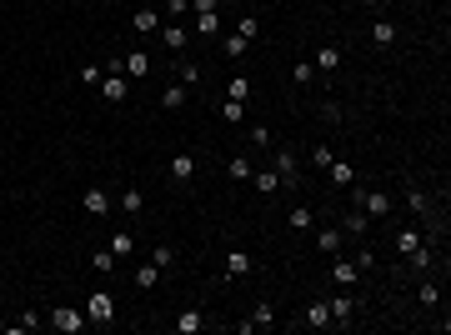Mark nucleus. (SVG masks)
<instances>
[{
  "instance_id": "obj_11",
  "label": "nucleus",
  "mask_w": 451,
  "mask_h": 335,
  "mask_svg": "<svg viewBox=\"0 0 451 335\" xmlns=\"http://www.w3.org/2000/svg\"><path fill=\"white\" fill-rule=\"evenodd\" d=\"M105 250L116 255V260H131V255H136V236H131V231H116V236H105Z\"/></svg>"
},
{
  "instance_id": "obj_48",
  "label": "nucleus",
  "mask_w": 451,
  "mask_h": 335,
  "mask_svg": "<svg viewBox=\"0 0 451 335\" xmlns=\"http://www.w3.org/2000/svg\"><path fill=\"white\" fill-rule=\"evenodd\" d=\"M361 6H381V0H361Z\"/></svg>"
},
{
  "instance_id": "obj_23",
  "label": "nucleus",
  "mask_w": 451,
  "mask_h": 335,
  "mask_svg": "<svg viewBox=\"0 0 451 335\" xmlns=\"http://www.w3.org/2000/svg\"><path fill=\"white\" fill-rule=\"evenodd\" d=\"M121 66H126V80H141V75L151 71V55H146V50H131Z\"/></svg>"
},
{
  "instance_id": "obj_3",
  "label": "nucleus",
  "mask_w": 451,
  "mask_h": 335,
  "mask_svg": "<svg viewBox=\"0 0 451 335\" xmlns=\"http://www.w3.org/2000/svg\"><path fill=\"white\" fill-rule=\"evenodd\" d=\"M356 205H361L371 220H386L391 210H397V200H391L386 190H356Z\"/></svg>"
},
{
  "instance_id": "obj_6",
  "label": "nucleus",
  "mask_w": 451,
  "mask_h": 335,
  "mask_svg": "<svg viewBox=\"0 0 451 335\" xmlns=\"http://www.w3.org/2000/svg\"><path fill=\"white\" fill-rule=\"evenodd\" d=\"M341 61H346V55H341V45H321L316 50V75H336V71H341Z\"/></svg>"
},
{
  "instance_id": "obj_30",
  "label": "nucleus",
  "mask_w": 451,
  "mask_h": 335,
  "mask_svg": "<svg viewBox=\"0 0 451 335\" xmlns=\"http://www.w3.org/2000/svg\"><path fill=\"white\" fill-rule=\"evenodd\" d=\"M156 281H160V265H151V260H146V265H141V270L131 275V286H136V291H151Z\"/></svg>"
},
{
  "instance_id": "obj_21",
  "label": "nucleus",
  "mask_w": 451,
  "mask_h": 335,
  "mask_svg": "<svg viewBox=\"0 0 451 335\" xmlns=\"http://www.w3.org/2000/svg\"><path fill=\"white\" fill-rule=\"evenodd\" d=\"M191 176H196V155H186V150H181V155H171V181H176V185H186Z\"/></svg>"
},
{
  "instance_id": "obj_5",
  "label": "nucleus",
  "mask_w": 451,
  "mask_h": 335,
  "mask_svg": "<svg viewBox=\"0 0 451 335\" xmlns=\"http://www.w3.org/2000/svg\"><path fill=\"white\" fill-rule=\"evenodd\" d=\"M331 281L341 286V291H351V286L361 281V270H356V260H351V255H331Z\"/></svg>"
},
{
  "instance_id": "obj_35",
  "label": "nucleus",
  "mask_w": 451,
  "mask_h": 335,
  "mask_svg": "<svg viewBox=\"0 0 451 335\" xmlns=\"http://www.w3.org/2000/svg\"><path fill=\"white\" fill-rule=\"evenodd\" d=\"M416 300H421L426 310H436V305H441V286H436V281H421V291H416Z\"/></svg>"
},
{
  "instance_id": "obj_40",
  "label": "nucleus",
  "mask_w": 451,
  "mask_h": 335,
  "mask_svg": "<svg viewBox=\"0 0 451 335\" xmlns=\"http://www.w3.org/2000/svg\"><path fill=\"white\" fill-rule=\"evenodd\" d=\"M221 50H226V55H231V61H236V55H246V40H241V35L231 30V35H226V40H221Z\"/></svg>"
},
{
  "instance_id": "obj_14",
  "label": "nucleus",
  "mask_w": 451,
  "mask_h": 335,
  "mask_svg": "<svg viewBox=\"0 0 451 335\" xmlns=\"http://www.w3.org/2000/svg\"><path fill=\"white\" fill-rule=\"evenodd\" d=\"M331 305V325H351V315H356V300L341 291V296H336V300H326Z\"/></svg>"
},
{
  "instance_id": "obj_20",
  "label": "nucleus",
  "mask_w": 451,
  "mask_h": 335,
  "mask_svg": "<svg viewBox=\"0 0 451 335\" xmlns=\"http://www.w3.org/2000/svg\"><path fill=\"white\" fill-rule=\"evenodd\" d=\"M186 100H191V85H181V80H171V85L160 90V105H165V110H181Z\"/></svg>"
},
{
  "instance_id": "obj_1",
  "label": "nucleus",
  "mask_w": 451,
  "mask_h": 335,
  "mask_svg": "<svg viewBox=\"0 0 451 335\" xmlns=\"http://www.w3.org/2000/svg\"><path fill=\"white\" fill-rule=\"evenodd\" d=\"M271 171H276L281 190H296V181H301V160H296V150H286V145H281V150L271 155Z\"/></svg>"
},
{
  "instance_id": "obj_16",
  "label": "nucleus",
  "mask_w": 451,
  "mask_h": 335,
  "mask_svg": "<svg viewBox=\"0 0 451 335\" xmlns=\"http://www.w3.org/2000/svg\"><path fill=\"white\" fill-rule=\"evenodd\" d=\"M341 240H346V236L336 231V226H321V231H316V250H321V255H341Z\"/></svg>"
},
{
  "instance_id": "obj_18",
  "label": "nucleus",
  "mask_w": 451,
  "mask_h": 335,
  "mask_svg": "<svg viewBox=\"0 0 451 335\" xmlns=\"http://www.w3.org/2000/svg\"><path fill=\"white\" fill-rule=\"evenodd\" d=\"M301 325L326 330V325H331V305H326V300H311V305H306V315H301Z\"/></svg>"
},
{
  "instance_id": "obj_26",
  "label": "nucleus",
  "mask_w": 451,
  "mask_h": 335,
  "mask_svg": "<svg viewBox=\"0 0 451 335\" xmlns=\"http://www.w3.org/2000/svg\"><path fill=\"white\" fill-rule=\"evenodd\" d=\"M226 176H231V181L241 185V181H251V176H256V165H251L246 155H236V160H226Z\"/></svg>"
},
{
  "instance_id": "obj_24",
  "label": "nucleus",
  "mask_w": 451,
  "mask_h": 335,
  "mask_svg": "<svg viewBox=\"0 0 451 335\" xmlns=\"http://www.w3.org/2000/svg\"><path fill=\"white\" fill-rule=\"evenodd\" d=\"M251 270H256V260L246 250H226V275H251Z\"/></svg>"
},
{
  "instance_id": "obj_28",
  "label": "nucleus",
  "mask_w": 451,
  "mask_h": 335,
  "mask_svg": "<svg viewBox=\"0 0 451 335\" xmlns=\"http://www.w3.org/2000/svg\"><path fill=\"white\" fill-rule=\"evenodd\" d=\"M421 240H426V236H421L416 226H402V231H397V250H402V255H411V250H416Z\"/></svg>"
},
{
  "instance_id": "obj_27",
  "label": "nucleus",
  "mask_w": 451,
  "mask_h": 335,
  "mask_svg": "<svg viewBox=\"0 0 451 335\" xmlns=\"http://www.w3.org/2000/svg\"><path fill=\"white\" fill-rule=\"evenodd\" d=\"M196 35H201V40H216V35H221V11H211V16H196Z\"/></svg>"
},
{
  "instance_id": "obj_49",
  "label": "nucleus",
  "mask_w": 451,
  "mask_h": 335,
  "mask_svg": "<svg viewBox=\"0 0 451 335\" xmlns=\"http://www.w3.org/2000/svg\"><path fill=\"white\" fill-rule=\"evenodd\" d=\"M336 6H346V0H336Z\"/></svg>"
},
{
  "instance_id": "obj_37",
  "label": "nucleus",
  "mask_w": 451,
  "mask_h": 335,
  "mask_svg": "<svg viewBox=\"0 0 451 335\" xmlns=\"http://www.w3.org/2000/svg\"><path fill=\"white\" fill-rule=\"evenodd\" d=\"M151 265L171 270V265H176V250H171V245H151Z\"/></svg>"
},
{
  "instance_id": "obj_2",
  "label": "nucleus",
  "mask_w": 451,
  "mask_h": 335,
  "mask_svg": "<svg viewBox=\"0 0 451 335\" xmlns=\"http://www.w3.org/2000/svg\"><path fill=\"white\" fill-rule=\"evenodd\" d=\"M45 325H55L61 335H81V330H86V315H81L76 305H55V310L45 315Z\"/></svg>"
},
{
  "instance_id": "obj_10",
  "label": "nucleus",
  "mask_w": 451,
  "mask_h": 335,
  "mask_svg": "<svg viewBox=\"0 0 451 335\" xmlns=\"http://www.w3.org/2000/svg\"><path fill=\"white\" fill-rule=\"evenodd\" d=\"M126 95H131V80H126V75H110V80H100V100H105V105H121Z\"/></svg>"
},
{
  "instance_id": "obj_45",
  "label": "nucleus",
  "mask_w": 451,
  "mask_h": 335,
  "mask_svg": "<svg viewBox=\"0 0 451 335\" xmlns=\"http://www.w3.org/2000/svg\"><path fill=\"white\" fill-rule=\"evenodd\" d=\"M351 260H356V270H376V255H371V250H366V245H361V250H356V255H351Z\"/></svg>"
},
{
  "instance_id": "obj_47",
  "label": "nucleus",
  "mask_w": 451,
  "mask_h": 335,
  "mask_svg": "<svg viewBox=\"0 0 451 335\" xmlns=\"http://www.w3.org/2000/svg\"><path fill=\"white\" fill-rule=\"evenodd\" d=\"M311 160H316V171H326V165H331V160H336V155H331V150H326V145H316V150H311Z\"/></svg>"
},
{
  "instance_id": "obj_15",
  "label": "nucleus",
  "mask_w": 451,
  "mask_h": 335,
  "mask_svg": "<svg viewBox=\"0 0 451 335\" xmlns=\"http://www.w3.org/2000/svg\"><path fill=\"white\" fill-rule=\"evenodd\" d=\"M371 45H376V50H391V45H397V20L381 16V20L371 25Z\"/></svg>"
},
{
  "instance_id": "obj_31",
  "label": "nucleus",
  "mask_w": 451,
  "mask_h": 335,
  "mask_svg": "<svg viewBox=\"0 0 451 335\" xmlns=\"http://www.w3.org/2000/svg\"><path fill=\"white\" fill-rule=\"evenodd\" d=\"M90 270H95V275H116V255H110V250L100 245V250L90 255Z\"/></svg>"
},
{
  "instance_id": "obj_34",
  "label": "nucleus",
  "mask_w": 451,
  "mask_h": 335,
  "mask_svg": "<svg viewBox=\"0 0 451 335\" xmlns=\"http://www.w3.org/2000/svg\"><path fill=\"white\" fill-rule=\"evenodd\" d=\"M121 210H126V215H141V210H146V195H141L136 185H131V190H121Z\"/></svg>"
},
{
  "instance_id": "obj_39",
  "label": "nucleus",
  "mask_w": 451,
  "mask_h": 335,
  "mask_svg": "<svg viewBox=\"0 0 451 335\" xmlns=\"http://www.w3.org/2000/svg\"><path fill=\"white\" fill-rule=\"evenodd\" d=\"M291 80H296V85H311V80H316V66H311V61H296Z\"/></svg>"
},
{
  "instance_id": "obj_38",
  "label": "nucleus",
  "mask_w": 451,
  "mask_h": 335,
  "mask_svg": "<svg viewBox=\"0 0 451 335\" xmlns=\"http://www.w3.org/2000/svg\"><path fill=\"white\" fill-rule=\"evenodd\" d=\"M226 100H251V80H231V85H226Z\"/></svg>"
},
{
  "instance_id": "obj_8",
  "label": "nucleus",
  "mask_w": 451,
  "mask_h": 335,
  "mask_svg": "<svg viewBox=\"0 0 451 335\" xmlns=\"http://www.w3.org/2000/svg\"><path fill=\"white\" fill-rule=\"evenodd\" d=\"M326 176H331L336 190H351V185H356V165H351V160H331V165H326Z\"/></svg>"
},
{
  "instance_id": "obj_19",
  "label": "nucleus",
  "mask_w": 451,
  "mask_h": 335,
  "mask_svg": "<svg viewBox=\"0 0 451 335\" xmlns=\"http://www.w3.org/2000/svg\"><path fill=\"white\" fill-rule=\"evenodd\" d=\"M186 40H191L186 25H176V20H171V25H160V45H165V50H186Z\"/></svg>"
},
{
  "instance_id": "obj_32",
  "label": "nucleus",
  "mask_w": 451,
  "mask_h": 335,
  "mask_svg": "<svg viewBox=\"0 0 451 335\" xmlns=\"http://www.w3.org/2000/svg\"><path fill=\"white\" fill-rule=\"evenodd\" d=\"M251 181H256V190H261V195H276V190H281V181H276V171H271V165H266V171H256Z\"/></svg>"
},
{
  "instance_id": "obj_22",
  "label": "nucleus",
  "mask_w": 451,
  "mask_h": 335,
  "mask_svg": "<svg viewBox=\"0 0 451 335\" xmlns=\"http://www.w3.org/2000/svg\"><path fill=\"white\" fill-rule=\"evenodd\" d=\"M276 325V300H256V310H251V330H271Z\"/></svg>"
},
{
  "instance_id": "obj_43",
  "label": "nucleus",
  "mask_w": 451,
  "mask_h": 335,
  "mask_svg": "<svg viewBox=\"0 0 451 335\" xmlns=\"http://www.w3.org/2000/svg\"><path fill=\"white\" fill-rule=\"evenodd\" d=\"M191 11V0H165V16H171V20H181Z\"/></svg>"
},
{
  "instance_id": "obj_29",
  "label": "nucleus",
  "mask_w": 451,
  "mask_h": 335,
  "mask_svg": "<svg viewBox=\"0 0 451 335\" xmlns=\"http://www.w3.org/2000/svg\"><path fill=\"white\" fill-rule=\"evenodd\" d=\"M25 330H40V315H35V310H20V315L6 325V335H25Z\"/></svg>"
},
{
  "instance_id": "obj_9",
  "label": "nucleus",
  "mask_w": 451,
  "mask_h": 335,
  "mask_svg": "<svg viewBox=\"0 0 451 335\" xmlns=\"http://www.w3.org/2000/svg\"><path fill=\"white\" fill-rule=\"evenodd\" d=\"M131 30H136V35H156V30H160V11H156V6H141V11L131 16Z\"/></svg>"
},
{
  "instance_id": "obj_46",
  "label": "nucleus",
  "mask_w": 451,
  "mask_h": 335,
  "mask_svg": "<svg viewBox=\"0 0 451 335\" xmlns=\"http://www.w3.org/2000/svg\"><path fill=\"white\" fill-rule=\"evenodd\" d=\"M211 11H221V0H191V16H211Z\"/></svg>"
},
{
  "instance_id": "obj_41",
  "label": "nucleus",
  "mask_w": 451,
  "mask_h": 335,
  "mask_svg": "<svg viewBox=\"0 0 451 335\" xmlns=\"http://www.w3.org/2000/svg\"><path fill=\"white\" fill-rule=\"evenodd\" d=\"M221 121H236V126H241V121H246V116H241V100H221Z\"/></svg>"
},
{
  "instance_id": "obj_33",
  "label": "nucleus",
  "mask_w": 451,
  "mask_h": 335,
  "mask_svg": "<svg viewBox=\"0 0 451 335\" xmlns=\"http://www.w3.org/2000/svg\"><path fill=\"white\" fill-rule=\"evenodd\" d=\"M176 80L181 85H201V66L196 61H176Z\"/></svg>"
},
{
  "instance_id": "obj_13",
  "label": "nucleus",
  "mask_w": 451,
  "mask_h": 335,
  "mask_svg": "<svg viewBox=\"0 0 451 335\" xmlns=\"http://www.w3.org/2000/svg\"><path fill=\"white\" fill-rule=\"evenodd\" d=\"M286 226H291L296 236L316 231V210H311V205H291V215H286Z\"/></svg>"
},
{
  "instance_id": "obj_36",
  "label": "nucleus",
  "mask_w": 451,
  "mask_h": 335,
  "mask_svg": "<svg viewBox=\"0 0 451 335\" xmlns=\"http://www.w3.org/2000/svg\"><path fill=\"white\" fill-rule=\"evenodd\" d=\"M236 35H241V40L251 45V40L261 35V20H256V16H241V20H236Z\"/></svg>"
},
{
  "instance_id": "obj_44",
  "label": "nucleus",
  "mask_w": 451,
  "mask_h": 335,
  "mask_svg": "<svg viewBox=\"0 0 451 335\" xmlns=\"http://www.w3.org/2000/svg\"><path fill=\"white\" fill-rule=\"evenodd\" d=\"M251 145L266 150V145H271V130H266V126H251Z\"/></svg>"
},
{
  "instance_id": "obj_12",
  "label": "nucleus",
  "mask_w": 451,
  "mask_h": 335,
  "mask_svg": "<svg viewBox=\"0 0 451 335\" xmlns=\"http://www.w3.org/2000/svg\"><path fill=\"white\" fill-rule=\"evenodd\" d=\"M116 315V300H110V291H95L90 305H86V320H110Z\"/></svg>"
},
{
  "instance_id": "obj_17",
  "label": "nucleus",
  "mask_w": 451,
  "mask_h": 335,
  "mask_svg": "<svg viewBox=\"0 0 451 335\" xmlns=\"http://www.w3.org/2000/svg\"><path fill=\"white\" fill-rule=\"evenodd\" d=\"M81 205H86V215H105V210H110V205H116V200H110V195H105L100 185H90V190L81 195Z\"/></svg>"
},
{
  "instance_id": "obj_4",
  "label": "nucleus",
  "mask_w": 451,
  "mask_h": 335,
  "mask_svg": "<svg viewBox=\"0 0 451 335\" xmlns=\"http://www.w3.org/2000/svg\"><path fill=\"white\" fill-rule=\"evenodd\" d=\"M371 226H376V220H371L361 205H351V210L341 215V226H336V231H341V236H356V240H366V236H371Z\"/></svg>"
},
{
  "instance_id": "obj_7",
  "label": "nucleus",
  "mask_w": 451,
  "mask_h": 335,
  "mask_svg": "<svg viewBox=\"0 0 451 335\" xmlns=\"http://www.w3.org/2000/svg\"><path fill=\"white\" fill-rule=\"evenodd\" d=\"M406 265H411L416 275H431V270H436V245H431V240H421V245L406 255Z\"/></svg>"
},
{
  "instance_id": "obj_25",
  "label": "nucleus",
  "mask_w": 451,
  "mask_h": 335,
  "mask_svg": "<svg viewBox=\"0 0 451 335\" xmlns=\"http://www.w3.org/2000/svg\"><path fill=\"white\" fill-rule=\"evenodd\" d=\"M201 325H206V320H201V310H196V305H186V310L176 315V335H196Z\"/></svg>"
},
{
  "instance_id": "obj_42",
  "label": "nucleus",
  "mask_w": 451,
  "mask_h": 335,
  "mask_svg": "<svg viewBox=\"0 0 451 335\" xmlns=\"http://www.w3.org/2000/svg\"><path fill=\"white\" fill-rule=\"evenodd\" d=\"M100 80H105L100 66H81V85H100Z\"/></svg>"
}]
</instances>
